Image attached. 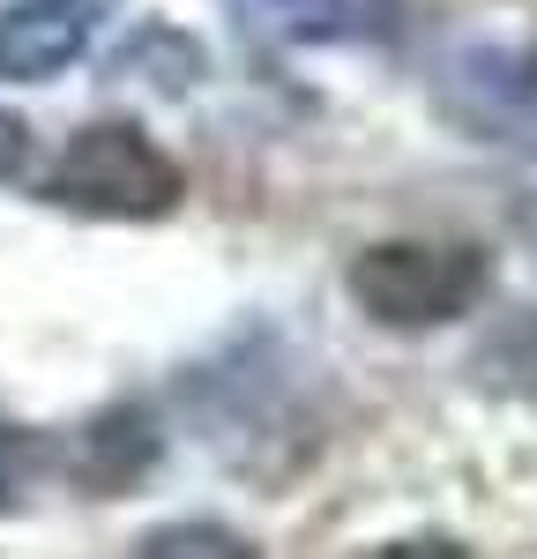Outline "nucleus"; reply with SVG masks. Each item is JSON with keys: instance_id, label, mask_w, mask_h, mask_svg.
<instances>
[{"instance_id": "nucleus-6", "label": "nucleus", "mask_w": 537, "mask_h": 559, "mask_svg": "<svg viewBox=\"0 0 537 559\" xmlns=\"http://www.w3.org/2000/svg\"><path fill=\"white\" fill-rule=\"evenodd\" d=\"M157 448H165V432L150 418V403H112V411L83 418L60 440V471L75 477L90 500H112V492H128V485L150 477Z\"/></svg>"}, {"instance_id": "nucleus-8", "label": "nucleus", "mask_w": 537, "mask_h": 559, "mask_svg": "<svg viewBox=\"0 0 537 559\" xmlns=\"http://www.w3.org/2000/svg\"><path fill=\"white\" fill-rule=\"evenodd\" d=\"M52 471H60V440H45L38 426H8L0 418V515H15Z\"/></svg>"}, {"instance_id": "nucleus-2", "label": "nucleus", "mask_w": 537, "mask_h": 559, "mask_svg": "<svg viewBox=\"0 0 537 559\" xmlns=\"http://www.w3.org/2000/svg\"><path fill=\"white\" fill-rule=\"evenodd\" d=\"M38 194L52 210H75V216L150 224V216H172L187 202V173H179V157L150 128H134V120H90L45 165Z\"/></svg>"}, {"instance_id": "nucleus-9", "label": "nucleus", "mask_w": 537, "mask_h": 559, "mask_svg": "<svg viewBox=\"0 0 537 559\" xmlns=\"http://www.w3.org/2000/svg\"><path fill=\"white\" fill-rule=\"evenodd\" d=\"M478 381L537 395V306H523L515 321L492 329V344H478Z\"/></svg>"}, {"instance_id": "nucleus-7", "label": "nucleus", "mask_w": 537, "mask_h": 559, "mask_svg": "<svg viewBox=\"0 0 537 559\" xmlns=\"http://www.w3.org/2000/svg\"><path fill=\"white\" fill-rule=\"evenodd\" d=\"M134 559H262V552H254V537H239L217 515H179V522H157L134 545Z\"/></svg>"}, {"instance_id": "nucleus-3", "label": "nucleus", "mask_w": 537, "mask_h": 559, "mask_svg": "<svg viewBox=\"0 0 537 559\" xmlns=\"http://www.w3.org/2000/svg\"><path fill=\"white\" fill-rule=\"evenodd\" d=\"M448 112L478 142H515V128H537V52H508V45H470L455 52L441 75Z\"/></svg>"}, {"instance_id": "nucleus-1", "label": "nucleus", "mask_w": 537, "mask_h": 559, "mask_svg": "<svg viewBox=\"0 0 537 559\" xmlns=\"http://www.w3.org/2000/svg\"><path fill=\"white\" fill-rule=\"evenodd\" d=\"M344 292L373 329L426 336L463 321L492 292V254L470 239H373L344 269Z\"/></svg>"}, {"instance_id": "nucleus-10", "label": "nucleus", "mask_w": 537, "mask_h": 559, "mask_svg": "<svg viewBox=\"0 0 537 559\" xmlns=\"http://www.w3.org/2000/svg\"><path fill=\"white\" fill-rule=\"evenodd\" d=\"M23 173H31V120L0 105V187L23 179Z\"/></svg>"}, {"instance_id": "nucleus-4", "label": "nucleus", "mask_w": 537, "mask_h": 559, "mask_svg": "<svg viewBox=\"0 0 537 559\" xmlns=\"http://www.w3.org/2000/svg\"><path fill=\"white\" fill-rule=\"evenodd\" d=\"M105 23V0H0V83H52Z\"/></svg>"}, {"instance_id": "nucleus-11", "label": "nucleus", "mask_w": 537, "mask_h": 559, "mask_svg": "<svg viewBox=\"0 0 537 559\" xmlns=\"http://www.w3.org/2000/svg\"><path fill=\"white\" fill-rule=\"evenodd\" d=\"M366 559H478L463 537H396V545H381V552Z\"/></svg>"}, {"instance_id": "nucleus-5", "label": "nucleus", "mask_w": 537, "mask_h": 559, "mask_svg": "<svg viewBox=\"0 0 537 559\" xmlns=\"http://www.w3.org/2000/svg\"><path fill=\"white\" fill-rule=\"evenodd\" d=\"M262 45H381L403 31V0H224Z\"/></svg>"}]
</instances>
